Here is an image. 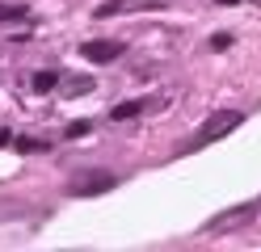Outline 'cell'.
<instances>
[{"mask_svg": "<svg viewBox=\"0 0 261 252\" xmlns=\"http://www.w3.org/2000/svg\"><path fill=\"white\" fill-rule=\"evenodd\" d=\"M240 122H244V118H240L236 109H215V114H211L206 122L198 126V134H194V139H190V147H186V151H194V147H202V143H219L223 134H232V130H236Z\"/></svg>", "mask_w": 261, "mask_h": 252, "instance_id": "6da1fadb", "label": "cell"}, {"mask_svg": "<svg viewBox=\"0 0 261 252\" xmlns=\"http://www.w3.org/2000/svg\"><path fill=\"white\" fill-rule=\"evenodd\" d=\"M114 185H118L114 173H106V168H85V173H76L68 181V193L72 198H97V193H110Z\"/></svg>", "mask_w": 261, "mask_h": 252, "instance_id": "7a4b0ae2", "label": "cell"}, {"mask_svg": "<svg viewBox=\"0 0 261 252\" xmlns=\"http://www.w3.org/2000/svg\"><path fill=\"white\" fill-rule=\"evenodd\" d=\"M253 218V206H232V210H223V214H215L206 223V235H219V231H232V227H244Z\"/></svg>", "mask_w": 261, "mask_h": 252, "instance_id": "3957f363", "label": "cell"}, {"mask_svg": "<svg viewBox=\"0 0 261 252\" xmlns=\"http://www.w3.org/2000/svg\"><path fill=\"white\" fill-rule=\"evenodd\" d=\"M122 50H126L122 42H85V46H80V55H85L89 63H114Z\"/></svg>", "mask_w": 261, "mask_h": 252, "instance_id": "277c9868", "label": "cell"}, {"mask_svg": "<svg viewBox=\"0 0 261 252\" xmlns=\"http://www.w3.org/2000/svg\"><path fill=\"white\" fill-rule=\"evenodd\" d=\"M93 84H97L93 76H68V80H59V93L72 101V97H85V93H93Z\"/></svg>", "mask_w": 261, "mask_h": 252, "instance_id": "5b68a950", "label": "cell"}, {"mask_svg": "<svg viewBox=\"0 0 261 252\" xmlns=\"http://www.w3.org/2000/svg\"><path fill=\"white\" fill-rule=\"evenodd\" d=\"M143 109H148V101H122V105L110 109V118H114V122H126V118H139Z\"/></svg>", "mask_w": 261, "mask_h": 252, "instance_id": "8992f818", "label": "cell"}, {"mask_svg": "<svg viewBox=\"0 0 261 252\" xmlns=\"http://www.w3.org/2000/svg\"><path fill=\"white\" fill-rule=\"evenodd\" d=\"M34 93H55L59 89V72H34Z\"/></svg>", "mask_w": 261, "mask_h": 252, "instance_id": "52a82bcc", "label": "cell"}, {"mask_svg": "<svg viewBox=\"0 0 261 252\" xmlns=\"http://www.w3.org/2000/svg\"><path fill=\"white\" fill-rule=\"evenodd\" d=\"M25 17H30V13H25L21 5H13V9H0V21H25Z\"/></svg>", "mask_w": 261, "mask_h": 252, "instance_id": "ba28073f", "label": "cell"}, {"mask_svg": "<svg viewBox=\"0 0 261 252\" xmlns=\"http://www.w3.org/2000/svg\"><path fill=\"white\" fill-rule=\"evenodd\" d=\"M89 130H93V122H72L63 130V139H80V134H89Z\"/></svg>", "mask_w": 261, "mask_h": 252, "instance_id": "9c48e42d", "label": "cell"}, {"mask_svg": "<svg viewBox=\"0 0 261 252\" xmlns=\"http://www.w3.org/2000/svg\"><path fill=\"white\" fill-rule=\"evenodd\" d=\"M211 46H215V50H227V46H232V34H215V38H211Z\"/></svg>", "mask_w": 261, "mask_h": 252, "instance_id": "30bf717a", "label": "cell"}, {"mask_svg": "<svg viewBox=\"0 0 261 252\" xmlns=\"http://www.w3.org/2000/svg\"><path fill=\"white\" fill-rule=\"evenodd\" d=\"M42 147H46V143H34V139H21V143H17V151H42Z\"/></svg>", "mask_w": 261, "mask_h": 252, "instance_id": "8fae6325", "label": "cell"}, {"mask_svg": "<svg viewBox=\"0 0 261 252\" xmlns=\"http://www.w3.org/2000/svg\"><path fill=\"white\" fill-rule=\"evenodd\" d=\"M9 143H13V134H9V130H0V147H9Z\"/></svg>", "mask_w": 261, "mask_h": 252, "instance_id": "7c38bea8", "label": "cell"}, {"mask_svg": "<svg viewBox=\"0 0 261 252\" xmlns=\"http://www.w3.org/2000/svg\"><path fill=\"white\" fill-rule=\"evenodd\" d=\"M215 5H223V9H236V5H240V0H215Z\"/></svg>", "mask_w": 261, "mask_h": 252, "instance_id": "4fadbf2b", "label": "cell"}]
</instances>
